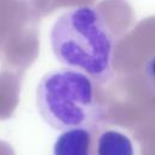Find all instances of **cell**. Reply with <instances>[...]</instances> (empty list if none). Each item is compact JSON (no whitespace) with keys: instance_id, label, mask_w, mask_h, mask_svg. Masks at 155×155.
<instances>
[{"instance_id":"3957f363","label":"cell","mask_w":155,"mask_h":155,"mask_svg":"<svg viewBox=\"0 0 155 155\" xmlns=\"http://www.w3.org/2000/svg\"><path fill=\"white\" fill-rule=\"evenodd\" d=\"M93 136L91 128L78 127L64 131L53 145V155H92Z\"/></svg>"},{"instance_id":"6da1fadb","label":"cell","mask_w":155,"mask_h":155,"mask_svg":"<svg viewBox=\"0 0 155 155\" xmlns=\"http://www.w3.org/2000/svg\"><path fill=\"white\" fill-rule=\"evenodd\" d=\"M50 44L65 68L80 70L101 84L113 78L114 36L98 8L76 6L64 11L51 28Z\"/></svg>"},{"instance_id":"5b68a950","label":"cell","mask_w":155,"mask_h":155,"mask_svg":"<svg viewBox=\"0 0 155 155\" xmlns=\"http://www.w3.org/2000/svg\"><path fill=\"white\" fill-rule=\"evenodd\" d=\"M144 75L148 80V82L151 85L153 88H155V54L151 56L148 62L144 65Z\"/></svg>"},{"instance_id":"7a4b0ae2","label":"cell","mask_w":155,"mask_h":155,"mask_svg":"<svg viewBox=\"0 0 155 155\" xmlns=\"http://www.w3.org/2000/svg\"><path fill=\"white\" fill-rule=\"evenodd\" d=\"M36 107L44 121L59 131L91 128L101 116L93 80L71 68L51 70L41 78Z\"/></svg>"},{"instance_id":"277c9868","label":"cell","mask_w":155,"mask_h":155,"mask_svg":"<svg viewBox=\"0 0 155 155\" xmlns=\"http://www.w3.org/2000/svg\"><path fill=\"white\" fill-rule=\"evenodd\" d=\"M96 155H134L131 139L120 131H103L96 142Z\"/></svg>"}]
</instances>
